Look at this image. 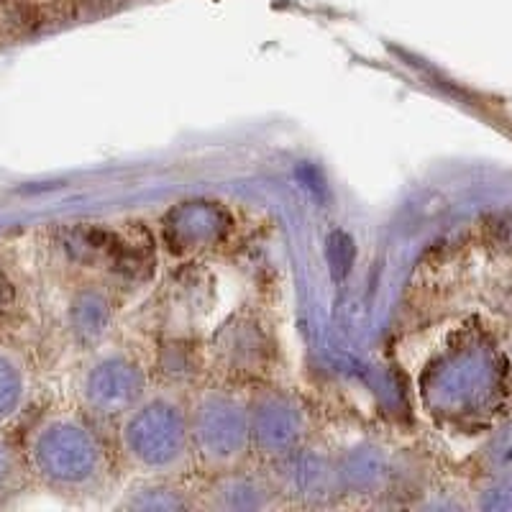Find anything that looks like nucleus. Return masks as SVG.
Instances as JSON below:
<instances>
[{
	"instance_id": "nucleus-1",
	"label": "nucleus",
	"mask_w": 512,
	"mask_h": 512,
	"mask_svg": "<svg viewBox=\"0 0 512 512\" xmlns=\"http://www.w3.org/2000/svg\"><path fill=\"white\" fill-rule=\"evenodd\" d=\"M123 448L146 474H175L192 456L190 418L172 400L146 402L126 418Z\"/></svg>"
},
{
	"instance_id": "nucleus-2",
	"label": "nucleus",
	"mask_w": 512,
	"mask_h": 512,
	"mask_svg": "<svg viewBox=\"0 0 512 512\" xmlns=\"http://www.w3.org/2000/svg\"><path fill=\"white\" fill-rule=\"evenodd\" d=\"M192 451L208 466L226 472L244 459L251 443V420L246 408L226 392H208L190 415Z\"/></svg>"
},
{
	"instance_id": "nucleus-3",
	"label": "nucleus",
	"mask_w": 512,
	"mask_h": 512,
	"mask_svg": "<svg viewBox=\"0 0 512 512\" xmlns=\"http://www.w3.org/2000/svg\"><path fill=\"white\" fill-rule=\"evenodd\" d=\"M216 495L221 497V502H216L218 507H264L267 500V489L256 479L249 477H226L218 482Z\"/></svg>"
}]
</instances>
